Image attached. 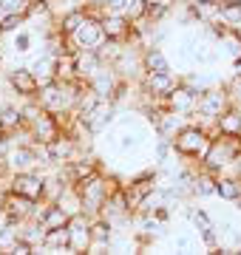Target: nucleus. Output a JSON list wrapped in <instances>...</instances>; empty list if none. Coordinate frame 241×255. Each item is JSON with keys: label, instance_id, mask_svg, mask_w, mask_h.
Masks as SVG:
<instances>
[{"label": "nucleus", "instance_id": "obj_1", "mask_svg": "<svg viewBox=\"0 0 241 255\" xmlns=\"http://www.w3.org/2000/svg\"><path fill=\"white\" fill-rule=\"evenodd\" d=\"M170 142H173V150H176L182 159L202 164V159L207 156V150H210L213 136H210V130H207L204 125H199V122H187L176 136L170 139Z\"/></svg>", "mask_w": 241, "mask_h": 255}, {"label": "nucleus", "instance_id": "obj_2", "mask_svg": "<svg viewBox=\"0 0 241 255\" xmlns=\"http://www.w3.org/2000/svg\"><path fill=\"white\" fill-rule=\"evenodd\" d=\"M241 153V136H227V133H219V136L210 142V150L202 159V167L210 170V173L222 176L227 170H233V164Z\"/></svg>", "mask_w": 241, "mask_h": 255}, {"label": "nucleus", "instance_id": "obj_3", "mask_svg": "<svg viewBox=\"0 0 241 255\" xmlns=\"http://www.w3.org/2000/svg\"><path fill=\"white\" fill-rule=\"evenodd\" d=\"M230 105H233V97H230V91H227V85H224V82L222 85L216 82L207 91L199 94V105H196L193 119L196 122H216Z\"/></svg>", "mask_w": 241, "mask_h": 255}, {"label": "nucleus", "instance_id": "obj_4", "mask_svg": "<svg viewBox=\"0 0 241 255\" xmlns=\"http://www.w3.org/2000/svg\"><path fill=\"white\" fill-rule=\"evenodd\" d=\"M60 133H65V117H60V114H51L43 108L34 119H28V139L37 145L54 142Z\"/></svg>", "mask_w": 241, "mask_h": 255}, {"label": "nucleus", "instance_id": "obj_5", "mask_svg": "<svg viewBox=\"0 0 241 255\" xmlns=\"http://www.w3.org/2000/svg\"><path fill=\"white\" fill-rule=\"evenodd\" d=\"M105 40H108V37H105V28H102V17H97L91 11H88V17L83 20V26L68 37L71 51H80V48H100Z\"/></svg>", "mask_w": 241, "mask_h": 255}, {"label": "nucleus", "instance_id": "obj_6", "mask_svg": "<svg viewBox=\"0 0 241 255\" xmlns=\"http://www.w3.org/2000/svg\"><path fill=\"white\" fill-rule=\"evenodd\" d=\"M6 184H9L11 193L28 196V199H34V201H43V193H46V173H37V170H14Z\"/></svg>", "mask_w": 241, "mask_h": 255}, {"label": "nucleus", "instance_id": "obj_7", "mask_svg": "<svg viewBox=\"0 0 241 255\" xmlns=\"http://www.w3.org/2000/svg\"><path fill=\"white\" fill-rule=\"evenodd\" d=\"M46 153H48V162L54 164V167H63V164L74 162L77 156H83L85 145L77 136H71V133H60L54 142L46 145Z\"/></svg>", "mask_w": 241, "mask_h": 255}, {"label": "nucleus", "instance_id": "obj_8", "mask_svg": "<svg viewBox=\"0 0 241 255\" xmlns=\"http://www.w3.org/2000/svg\"><path fill=\"white\" fill-rule=\"evenodd\" d=\"M117 117H120V108H117V102L100 100V102H97V105H94V108L83 117V122H85V128L91 130L94 136H102L105 130H111V128L117 125Z\"/></svg>", "mask_w": 241, "mask_h": 255}, {"label": "nucleus", "instance_id": "obj_9", "mask_svg": "<svg viewBox=\"0 0 241 255\" xmlns=\"http://www.w3.org/2000/svg\"><path fill=\"white\" fill-rule=\"evenodd\" d=\"M6 85L11 94H17L23 100H37L40 94V80L34 77V71L28 65H14L6 71Z\"/></svg>", "mask_w": 241, "mask_h": 255}, {"label": "nucleus", "instance_id": "obj_10", "mask_svg": "<svg viewBox=\"0 0 241 255\" xmlns=\"http://www.w3.org/2000/svg\"><path fill=\"white\" fill-rule=\"evenodd\" d=\"M37 207H40V201L34 199H28V196H20V193H6V199H3V210H6V219L9 221H28V219H34L37 216Z\"/></svg>", "mask_w": 241, "mask_h": 255}, {"label": "nucleus", "instance_id": "obj_11", "mask_svg": "<svg viewBox=\"0 0 241 255\" xmlns=\"http://www.w3.org/2000/svg\"><path fill=\"white\" fill-rule=\"evenodd\" d=\"M120 82H122L120 71H117L111 63H105L100 71L88 80V88H91L100 100H114V94H117V88H120Z\"/></svg>", "mask_w": 241, "mask_h": 255}, {"label": "nucleus", "instance_id": "obj_12", "mask_svg": "<svg viewBox=\"0 0 241 255\" xmlns=\"http://www.w3.org/2000/svg\"><path fill=\"white\" fill-rule=\"evenodd\" d=\"M102 28H105V37L108 40H117V43H133V34H136V26L130 23L122 11H114V14H105L102 17Z\"/></svg>", "mask_w": 241, "mask_h": 255}, {"label": "nucleus", "instance_id": "obj_13", "mask_svg": "<svg viewBox=\"0 0 241 255\" xmlns=\"http://www.w3.org/2000/svg\"><path fill=\"white\" fill-rule=\"evenodd\" d=\"M68 236H71V253H88V247H91V216L88 213L71 216Z\"/></svg>", "mask_w": 241, "mask_h": 255}, {"label": "nucleus", "instance_id": "obj_14", "mask_svg": "<svg viewBox=\"0 0 241 255\" xmlns=\"http://www.w3.org/2000/svg\"><path fill=\"white\" fill-rule=\"evenodd\" d=\"M26 114H23V105H11V102H3L0 105V133L6 136H14V133H26Z\"/></svg>", "mask_w": 241, "mask_h": 255}, {"label": "nucleus", "instance_id": "obj_15", "mask_svg": "<svg viewBox=\"0 0 241 255\" xmlns=\"http://www.w3.org/2000/svg\"><path fill=\"white\" fill-rule=\"evenodd\" d=\"M196 105H199V94L193 91V88H187L185 82H179L173 91L167 94V108L179 111V114H185V117L193 119L196 114Z\"/></svg>", "mask_w": 241, "mask_h": 255}, {"label": "nucleus", "instance_id": "obj_16", "mask_svg": "<svg viewBox=\"0 0 241 255\" xmlns=\"http://www.w3.org/2000/svg\"><path fill=\"white\" fill-rule=\"evenodd\" d=\"M74 65H77V80L88 82L105 65V60L100 57L97 48H80V51H74Z\"/></svg>", "mask_w": 241, "mask_h": 255}, {"label": "nucleus", "instance_id": "obj_17", "mask_svg": "<svg viewBox=\"0 0 241 255\" xmlns=\"http://www.w3.org/2000/svg\"><path fill=\"white\" fill-rule=\"evenodd\" d=\"M142 71L145 74H167V71H173L170 57L162 51V46L142 48Z\"/></svg>", "mask_w": 241, "mask_h": 255}, {"label": "nucleus", "instance_id": "obj_18", "mask_svg": "<svg viewBox=\"0 0 241 255\" xmlns=\"http://www.w3.org/2000/svg\"><path fill=\"white\" fill-rule=\"evenodd\" d=\"M28 68L34 71V77L40 80V85H46V82H54L57 80V54H40L34 57L31 63H28Z\"/></svg>", "mask_w": 241, "mask_h": 255}, {"label": "nucleus", "instance_id": "obj_19", "mask_svg": "<svg viewBox=\"0 0 241 255\" xmlns=\"http://www.w3.org/2000/svg\"><path fill=\"white\" fill-rule=\"evenodd\" d=\"M216 130L219 133H227V136H241V105L233 102L230 108L216 119Z\"/></svg>", "mask_w": 241, "mask_h": 255}, {"label": "nucleus", "instance_id": "obj_20", "mask_svg": "<svg viewBox=\"0 0 241 255\" xmlns=\"http://www.w3.org/2000/svg\"><path fill=\"white\" fill-rule=\"evenodd\" d=\"M216 179L219 176L204 170L202 164H199V170L193 176V199H210V196H216Z\"/></svg>", "mask_w": 241, "mask_h": 255}, {"label": "nucleus", "instance_id": "obj_21", "mask_svg": "<svg viewBox=\"0 0 241 255\" xmlns=\"http://www.w3.org/2000/svg\"><path fill=\"white\" fill-rule=\"evenodd\" d=\"M219 3H222V0H219ZM219 17H222L224 26H230L233 31H239L241 28V0H224Z\"/></svg>", "mask_w": 241, "mask_h": 255}, {"label": "nucleus", "instance_id": "obj_22", "mask_svg": "<svg viewBox=\"0 0 241 255\" xmlns=\"http://www.w3.org/2000/svg\"><path fill=\"white\" fill-rule=\"evenodd\" d=\"M187 219H190V224H193V230L199 233V236H204V233L216 230L213 216H210L207 210H202V207H190V210H187Z\"/></svg>", "mask_w": 241, "mask_h": 255}, {"label": "nucleus", "instance_id": "obj_23", "mask_svg": "<svg viewBox=\"0 0 241 255\" xmlns=\"http://www.w3.org/2000/svg\"><path fill=\"white\" fill-rule=\"evenodd\" d=\"M182 82H185L187 88H193L196 94H202L210 85H216V77H210L207 71H185L182 74Z\"/></svg>", "mask_w": 241, "mask_h": 255}, {"label": "nucleus", "instance_id": "obj_24", "mask_svg": "<svg viewBox=\"0 0 241 255\" xmlns=\"http://www.w3.org/2000/svg\"><path fill=\"white\" fill-rule=\"evenodd\" d=\"M20 230H23L20 221H9V219H6V224L0 227V253H9L11 244L20 238Z\"/></svg>", "mask_w": 241, "mask_h": 255}, {"label": "nucleus", "instance_id": "obj_25", "mask_svg": "<svg viewBox=\"0 0 241 255\" xmlns=\"http://www.w3.org/2000/svg\"><path fill=\"white\" fill-rule=\"evenodd\" d=\"M148 6H150V0H128V6H125V17L136 26V23H145L148 20Z\"/></svg>", "mask_w": 241, "mask_h": 255}, {"label": "nucleus", "instance_id": "obj_26", "mask_svg": "<svg viewBox=\"0 0 241 255\" xmlns=\"http://www.w3.org/2000/svg\"><path fill=\"white\" fill-rule=\"evenodd\" d=\"M196 238H202L199 233H176V236L170 238V247L176 250V253H196V247H199V241Z\"/></svg>", "mask_w": 241, "mask_h": 255}, {"label": "nucleus", "instance_id": "obj_27", "mask_svg": "<svg viewBox=\"0 0 241 255\" xmlns=\"http://www.w3.org/2000/svg\"><path fill=\"white\" fill-rule=\"evenodd\" d=\"M26 20H28L26 14H3V17H0V37L20 31V28L26 26Z\"/></svg>", "mask_w": 241, "mask_h": 255}, {"label": "nucleus", "instance_id": "obj_28", "mask_svg": "<svg viewBox=\"0 0 241 255\" xmlns=\"http://www.w3.org/2000/svg\"><path fill=\"white\" fill-rule=\"evenodd\" d=\"M11 48H14L17 54H28V51H31V34H28L26 28L14 31V37H11Z\"/></svg>", "mask_w": 241, "mask_h": 255}, {"label": "nucleus", "instance_id": "obj_29", "mask_svg": "<svg viewBox=\"0 0 241 255\" xmlns=\"http://www.w3.org/2000/svg\"><path fill=\"white\" fill-rule=\"evenodd\" d=\"M9 253H11V255H31V253H34V244H28L26 238H17V241L11 244Z\"/></svg>", "mask_w": 241, "mask_h": 255}, {"label": "nucleus", "instance_id": "obj_30", "mask_svg": "<svg viewBox=\"0 0 241 255\" xmlns=\"http://www.w3.org/2000/svg\"><path fill=\"white\" fill-rule=\"evenodd\" d=\"M227 85V91H230L233 102L236 105H241V77H230V82H224Z\"/></svg>", "mask_w": 241, "mask_h": 255}, {"label": "nucleus", "instance_id": "obj_31", "mask_svg": "<svg viewBox=\"0 0 241 255\" xmlns=\"http://www.w3.org/2000/svg\"><path fill=\"white\" fill-rule=\"evenodd\" d=\"M233 77H241V57L233 60Z\"/></svg>", "mask_w": 241, "mask_h": 255}, {"label": "nucleus", "instance_id": "obj_32", "mask_svg": "<svg viewBox=\"0 0 241 255\" xmlns=\"http://www.w3.org/2000/svg\"><path fill=\"white\" fill-rule=\"evenodd\" d=\"M230 173L241 176V153H239V159H236V164H233V170H230Z\"/></svg>", "mask_w": 241, "mask_h": 255}, {"label": "nucleus", "instance_id": "obj_33", "mask_svg": "<svg viewBox=\"0 0 241 255\" xmlns=\"http://www.w3.org/2000/svg\"><path fill=\"white\" fill-rule=\"evenodd\" d=\"M182 3H187V6H199V3H213V0H182Z\"/></svg>", "mask_w": 241, "mask_h": 255}, {"label": "nucleus", "instance_id": "obj_34", "mask_svg": "<svg viewBox=\"0 0 241 255\" xmlns=\"http://www.w3.org/2000/svg\"><path fill=\"white\" fill-rule=\"evenodd\" d=\"M6 224V210H3V201H0V227Z\"/></svg>", "mask_w": 241, "mask_h": 255}]
</instances>
